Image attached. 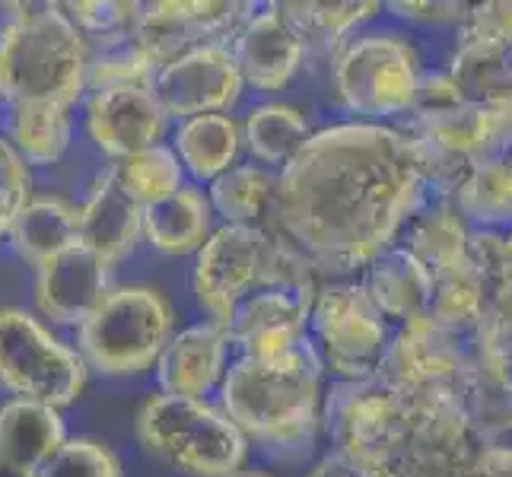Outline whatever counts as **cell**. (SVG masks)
I'll return each mask as SVG.
<instances>
[{"label": "cell", "mask_w": 512, "mask_h": 477, "mask_svg": "<svg viewBox=\"0 0 512 477\" xmlns=\"http://www.w3.org/2000/svg\"><path fill=\"white\" fill-rule=\"evenodd\" d=\"M427 194L408 134L344 121L315 131L280 169L271 229L319 277H347L392 249Z\"/></svg>", "instance_id": "1"}, {"label": "cell", "mask_w": 512, "mask_h": 477, "mask_svg": "<svg viewBox=\"0 0 512 477\" xmlns=\"http://www.w3.org/2000/svg\"><path fill=\"white\" fill-rule=\"evenodd\" d=\"M322 427L350 477H462L478 436L446 392H401L379 379L334 382Z\"/></svg>", "instance_id": "2"}, {"label": "cell", "mask_w": 512, "mask_h": 477, "mask_svg": "<svg viewBox=\"0 0 512 477\" xmlns=\"http://www.w3.org/2000/svg\"><path fill=\"white\" fill-rule=\"evenodd\" d=\"M325 366L309 338L274 357H239L223 373V414L264 449L303 455L322 430Z\"/></svg>", "instance_id": "3"}, {"label": "cell", "mask_w": 512, "mask_h": 477, "mask_svg": "<svg viewBox=\"0 0 512 477\" xmlns=\"http://www.w3.org/2000/svg\"><path fill=\"white\" fill-rule=\"evenodd\" d=\"M0 26V80L10 105H74L90 42L61 4H16Z\"/></svg>", "instance_id": "4"}, {"label": "cell", "mask_w": 512, "mask_h": 477, "mask_svg": "<svg viewBox=\"0 0 512 477\" xmlns=\"http://www.w3.org/2000/svg\"><path fill=\"white\" fill-rule=\"evenodd\" d=\"M293 280H319V274L271 226L223 223L207 236L194 261V296L214 325H223L242 299Z\"/></svg>", "instance_id": "5"}, {"label": "cell", "mask_w": 512, "mask_h": 477, "mask_svg": "<svg viewBox=\"0 0 512 477\" xmlns=\"http://www.w3.org/2000/svg\"><path fill=\"white\" fill-rule=\"evenodd\" d=\"M401 131L411 137L430 191L449 201L474 166L509 156L512 105L455 102L446 109H414Z\"/></svg>", "instance_id": "6"}, {"label": "cell", "mask_w": 512, "mask_h": 477, "mask_svg": "<svg viewBox=\"0 0 512 477\" xmlns=\"http://www.w3.org/2000/svg\"><path fill=\"white\" fill-rule=\"evenodd\" d=\"M137 436L147 452L188 477H233L249 455V439L204 398H150L137 414Z\"/></svg>", "instance_id": "7"}, {"label": "cell", "mask_w": 512, "mask_h": 477, "mask_svg": "<svg viewBox=\"0 0 512 477\" xmlns=\"http://www.w3.org/2000/svg\"><path fill=\"white\" fill-rule=\"evenodd\" d=\"M169 338V299L144 284L118 287L80 322V357L105 376H134L160 360Z\"/></svg>", "instance_id": "8"}, {"label": "cell", "mask_w": 512, "mask_h": 477, "mask_svg": "<svg viewBox=\"0 0 512 477\" xmlns=\"http://www.w3.org/2000/svg\"><path fill=\"white\" fill-rule=\"evenodd\" d=\"M420 55L398 32H366L334 55L331 80L338 105L366 121L411 115L420 93Z\"/></svg>", "instance_id": "9"}, {"label": "cell", "mask_w": 512, "mask_h": 477, "mask_svg": "<svg viewBox=\"0 0 512 477\" xmlns=\"http://www.w3.org/2000/svg\"><path fill=\"white\" fill-rule=\"evenodd\" d=\"M392 328L360 284L319 287L309 315V344L338 382L376 376Z\"/></svg>", "instance_id": "10"}, {"label": "cell", "mask_w": 512, "mask_h": 477, "mask_svg": "<svg viewBox=\"0 0 512 477\" xmlns=\"http://www.w3.org/2000/svg\"><path fill=\"white\" fill-rule=\"evenodd\" d=\"M0 385L61 411L80 398L86 363L26 309H0Z\"/></svg>", "instance_id": "11"}, {"label": "cell", "mask_w": 512, "mask_h": 477, "mask_svg": "<svg viewBox=\"0 0 512 477\" xmlns=\"http://www.w3.org/2000/svg\"><path fill=\"white\" fill-rule=\"evenodd\" d=\"M468 347L471 338L449 331L430 315H417L392 331L373 379L401 392H446L458 398Z\"/></svg>", "instance_id": "12"}, {"label": "cell", "mask_w": 512, "mask_h": 477, "mask_svg": "<svg viewBox=\"0 0 512 477\" xmlns=\"http://www.w3.org/2000/svg\"><path fill=\"white\" fill-rule=\"evenodd\" d=\"M315 293H319V280L264 287L242 299L217 328L226 334V344L242 350V357H274L309 338Z\"/></svg>", "instance_id": "13"}, {"label": "cell", "mask_w": 512, "mask_h": 477, "mask_svg": "<svg viewBox=\"0 0 512 477\" xmlns=\"http://www.w3.org/2000/svg\"><path fill=\"white\" fill-rule=\"evenodd\" d=\"M255 4H201V0H156V4H137L134 32L144 42L153 67L160 70L185 51L204 45H226L239 26L249 20Z\"/></svg>", "instance_id": "14"}, {"label": "cell", "mask_w": 512, "mask_h": 477, "mask_svg": "<svg viewBox=\"0 0 512 477\" xmlns=\"http://www.w3.org/2000/svg\"><path fill=\"white\" fill-rule=\"evenodd\" d=\"M242 74L229 45H204L185 51L150 80V90L166 118L226 115L242 93Z\"/></svg>", "instance_id": "15"}, {"label": "cell", "mask_w": 512, "mask_h": 477, "mask_svg": "<svg viewBox=\"0 0 512 477\" xmlns=\"http://www.w3.org/2000/svg\"><path fill=\"white\" fill-rule=\"evenodd\" d=\"M242 74V83L255 86L261 93H280L293 83L299 67L309 58L303 35L293 29L280 4H268L264 10H252L249 20L239 26L229 45Z\"/></svg>", "instance_id": "16"}, {"label": "cell", "mask_w": 512, "mask_h": 477, "mask_svg": "<svg viewBox=\"0 0 512 477\" xmlns=\"http://www.w3.org/2000/svg\"><path fill=\"white\" fill-rule=\"evenodd\" d=\"M86 131L102 153L128 159L156 147L166 131V112L150 86H109L86 102Z\"/></svg>", "instance_id": "17"}, {"label": "cell", "mask_w": 512, "mask_h": 477, "mask_svg": "<svg viewBox=\"0 0 512 477\" xmlns=\"http://www.w3.org/2000/svg\"><path fill=\"white\" fill-rule=\"evenodd\" d=\"M109 274L112 264H105L99 255L77 242L39 268L35 303L61 325H80L109 293Z\"/></svg>", "instance_id": "18"}, {"label": "cell", "mask_w": 512, "mask_h": 477, "mask_svg": "<svg viewBox=\"0 0 512 477\" xmlns=\"http://www.w3.org/2000/svg\"><path fill=\"white\" fill-rule=\"evenodd\" d=\"M140 223H144V207L121 188L115 166H109L93 182L86 204L77 210V242L105 264H118L134 252Z\"/></svg>", "instance_id": "19"}, {"label": "cell", "mask_w": 512, "mask_h": 477, "mask_svg": "<svg viewBox=\"0 0 512 477\" xmlns=\"http://www.w3.org/2000/svg\"><path fill=\"white\" fill-rule=\"evenodd\" d=\"M226 373V334L214 325H191L172 334L156 360V379L175 398H204Z\"/></svg>", "instance_id": "20"}, {"label": "cell", "mask_w": 512, "mask_h": 477, "mask_svg": "<svg viewBox=\"0 0 512 477\" xmlns=\"http://www.w3.org/2000/svg\"><path fill=\"white\" fill-rule=\"evenodd\" d=\"M360 287L373 299L385 322L401 325L417 315H427L433 299V274L404 245H392L366 264Z\"/></svg>", "instance_id": "21"}, {"label": "cell", "mask_w": 512, "mask_h": 477, "mask_svg": "<svg viewBox=\"0 0 512 477\" xmlns=\"http://www.w3.org/2000/svg\"><path fill=\"white\" fill-rule=\"evenodd\" d=\"M404 229L408 233H404L401 245L433 274V280H443L471 264L468 255L471 229L462 220V214L452 207V201L446 198L427 201Z\"/></svg>", "instance_id": "22"}, {"label": "cell", "mask_w": 512, "mask_h": 477, "mask_svg": "<svg viewBox=\"0 0 512 477\" xmlns=\"http://www.w3.org/2000/svg\"><path fill=\"white\" fill-rule=\"evenodd\" d=\"M67 443L61 411L42 401L10 398L0 404V455L39 471Z\"/></svg>", "instance_id": "23"}, {"label": "cell", "mask_w": 512, "mask_h": 477, "mask_svg": "<svg viewBox=\"0 0 512 477\" xmlns=\"http://www.w3.org/2000/svg\"><path fill=\"white\" fill-rule=\"evenodd\" d=\"M210 210L207 194L182 185L169 198L156 201L144 207V223H140V233L147 236V242L156 252L163 255H188L198 252L210 236Z\"/></svg>", "instance_id": "24"}, {"label": "cell", "mask_w": 512, "mask_h": 477, "mask_svg": "<svg viewBox=\"0 0 512 477\" xmlns=\"http://www.w3.org/2000/svg\"><path fill=\"white\" fill-rule=\"evenodd\" d=\"M446 77L458 102L512 105V45L455 39Z\"/></svg>", "instance_id": "25"}, {"label": "cell", "mask_w": 512, "mask_h": 477, "mask_svg": "<svg viewBox=\"0 0 512 477\" xmlns=\"http://www.w3.org/2000/svg\"><path fill=\"white\" fill-rule=\"evenodd\" d=\"M242 147V125L233 115H198L175 131V156L201 182L233 169Z\"/></svg>", "instance_id": "26"}, {"label": "cell", "mask_w": 512, "mask_h": 477, "mask_svg": "<svg viewBox=\"0 0 512 477\" xmlns=\"http://www.w3.org/2000/svg\"><path fill=\"white\" fill-rule=\"evenodd\" d=\"M10 242L23 261L42 268L45 261L77 245V210L61 198H32L13 220Z\"/></svg>", "instance_id": "27"}, {"label": "cell", "mask_w": 512, "mask_h": 477, "mask_svg": "<svg viewBox=\"0 0 512 477\" xmlns=\"http://www.w3.org/2000/svg\"><path fill=\"white\" fill-rule=\"evenodd\" d=\"M312 128L306 115L287 102H264L255 105L242 125V140L249 153L264 166L284 169L290 159L306 147Z\"/></svg>", "instance_id": "28"}, {"label": "cell", "mask_w": 512, "mask_h": 477, "mask_svg": "<svg viewBox=\"0 0 512 477\" xmlns=\"http://www.w3.org/2000/svg\"><path fill=\"white\" fill-rule=\"evenodd\" d=\"M207 201L226 226H271L274 175L264 166H233L210 182Z\"/></svg>", "instance_id": "29"}, {"label": "cell", "mask_w": 512, "mask_h": 477, "mask_svg": "<svg viewBox=\"0 0 512 477\" xmlns=\"http://www.w3.org/2000/svg\"><path fill=\"white\" fill-rule=\"evenodd\" d=\"M452 207L465 223L478 229H497L512 223V156L474 166L452 191Z\"/></svg>", "instance_id": "30"}, {"label": "cell", "mask_w": 512, "mask_h": 477, "mask_svg": "<svg viewBox=\"0 0 512 477\" xmlns=\"http://www.w3.org/2000/svg\"><path fill=\"white\" fill-rule=\"evenodd\" d=\"M70 109L67 105H10L7 140L23 163L51 166L70 147Z\"/></svg>", "instance_id": "31"}, {"label": "cell", "mask_w": 512, "mask_h": 477, "mask_svg": "<svg viewBox=\"0 0 512 477\" xmlns=\"http://www.w3.org/2000/svg\"><path fill=\"white\" fill-rule=\"evenodd\" d=\"M293 29L303 35L306 48H322L325 55H338L366 20L379 13L373 0H350V4H280Z\"/></svg>", "instance_id": "32"}, {"label": "cell", "mask_w": 512, "mask_h": 477, "mask_svg": "<svg viewBox=\"0 0 512 477\" xmlns=\"http://www.w3.org/2000/svg\"><path fill=\"white\" fill-rule=\"evenodd\" d=\"M156 67L134 26L115 32L109 39H96L86 58V86L109 90V86H150Z\"/></svg>", "instance_id": "33"}, {"label": "cell", "mask_w": 512, "mask_h": 477, "mask_svg": "<svg viewBox=\"0 0 512 477\" xmlns=\"http://www.w3.org/2000/svg\"><path fill=\"white\" fill-rule=\"evenodd\" d=\"M115 175L140 207H150L156 201L169 198L182 188V163L169 147H147L128 159H118Z\"/></svg>", "instance_id": "34"}, {"label": "cell", "mask_w": 512, "mask_h": 477, "mask_svg": "<svg viewBox=\"0 0 512 477\" xmlns=\"http://www.w3.org/2000/svg\"><path fill=\"white\" fill-rule=\"evenodd\" d=\"M35 477H121V462L99 439H67Z\"/></svg>", "instance_id": "35"}, {"label": "cell", "mask_w": 512, "mask_h": 477, "mask_svg": "<svg viewBox=\"0 0 512 477\" xmlns=\"http://www.w3.org/2000/svg\"><path fill=\"white\" fill-rule=\"evenodd\" d=\"M64 10L83 32V39L93 42L131 29L137 16V4H125V0H80V4H67Z\"/></svg>", "instance_id": "36"}, {"label": "cell", "mask_w": 512, "mask_h": 477, "mask_svg": "<svg viewBox=\"0 0 512 477\" xmlns=\"http://www.w3.org/2000/svg\"><path fill=\"white\" fill-rule=\"evenodd\" d=\"M32 201V179L23 156L10 147L7 137H0V233H10L13 220Z\"/></svg>", "instance_id": "37"}, {"label": "cell", "mask_w": 512, "mask_h": 477, "mask_svg": "<svg viewBox=\"0 0 512 477\" xmlns=\"http://www.w3.org/2000/svg\"><path fill=\"white\" fill-rule=\"evenodd\" d=\"M458 42L512 45V0H487L468 7L465 23L458 26Z\"/></svg>", "instance_id": "38"}, {"label": "cell", "mask_w": 512, "mask_h": 477, "mask_svg": "<svg viewBox=\"0 0 512 477\" xmlns=\"http://www.w3.org/2000/svg\"><path fill=\"white\" fill-rule=\"evenodd\" d=\"M395 16L420 26H462L468 16V4H455V0H395L388 4Z\"/></svg>", "instance_id": "39"}, {"label": "cell", "mask_w": 512, "mask_h": 477, "mask_svg": "<svg viewBox=\"0 0 512 477\" xmlns=\"http://www.w3.org/2000/svg\"><path fill=\"white\" fill-rule=\"evenodd\" d=\"M462 477H512V446L509 443H481L474 449Z\"/></svg>", "instance_id": "40"}, {"label": "cell", "mask_w": 512, "mask_h": 477, "mask_svg": "<svg viewBox=\"0 0 512 477\" xmlns=\"http://www.w3.org/2000/svg\"><path fill=\"white\" fill-rule=\"evenodd\" d=\"M0 477H35V471L26 468V465H16V462H10V458L0 455Z\"/></svg>", "instance_id": "41"}, {"label": "cell", "mask_w": 512, "mask_h": 477, "mask_svg": "<svg viewBox=\"0 0 512 477\" xmlns=\"http://www.w3.org/2000/svg\"><path fill=\"white\" fill-rule=\"evenodd\" d=\"M506 261H509V271H512V233L506 236Z\"/></svg>", "instance_id": "42"}, {"label": "cell", "mask_w": 512, "mask_h": 477, "mask_svg": "<svg viewBox=\"0 0 512 477\" xmlns=\"http://www.w3.org/2000/svg\"><path fill=\"white\" fill-rule=\"evenodd\" d=\"M233 477H271V474H261V471H239Z\"/></svg>", "instance_id": "43"}, {"label": "cell", "mask_w": 512, "mask_h": 477, "mask_svg": "<svg viewBox=\"0 0 512 477\" xmlns=\"http://www.w3.org/2000/svg\"><path fill=\"white\" fill-rule=\"evenodd\" d=\"M7 102V93H4V80H0V105Z\"/></svg>", "instance_id": "44"}]
</instances>
